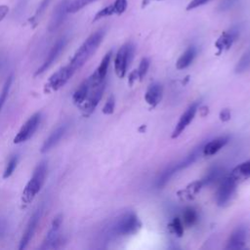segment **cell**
Masks as SVG:
<instances>
[{
    "label": "cell",
    "instance_id": "33",
    "mask_svg": "<svg viewBox=\"0 0 250 250\" xmlns=\"http://www.w3.org/2000/svg\"><path fill=\"white\" fill-rule=\"evenodd\" d=\"M127 5H128L127 0H115L114 3L112 4L114 9V14L116 15L123 14L127 9Z\"/></svg>",
    "mask_w": 250,
    "mask_h": 250
},
{
    "label": "cell",
    "instance_id": "11",
    "mask_svg": "<svg viewBox=\"0 0 250 250\" xmlns=\"http://www.w3.org/2000/svg\"><path fill=\"white\" fill-rule=\"evenodd\" d=\"M66 44V40L64 38H61L60 40H58L55 45L52 47V49L50 50L49 54L47 55L45 61L43 62V63L37 68V70L34 73V76H38L40 74H42L43 72H45L54 62L55 61L58 59V57L60 56V54L62 53V51L63 50L64 46Z\"/></svg>",
    "mask_w": 250,
    "mask_h": 250
},
{
    "label": "cell",
    "instance_id": "16",
    "mask_svg": "<svg viewBox=\"0 0 250 250\" xmlns=\"http://www.w3.org/2000/svg\"><path fill=\"white\" fill-rule=\"evenodd\" d=\"M237 37H238V30L235 27L229 30L224 31L215 42V47L218 49L219 53H222L223 51H227L232 46L233 42L236 40Z\"/></svg>",
    "mask_w": 250,
    "mask_h": 250
},
{
    "label": "cell",
    "instance_id": "15",
    "mask_svg": "<svg viewBox=\"0 0 250 250\" xmlns=\"http://www.w3.org/2000/svg\"><path fill=\"white\" fill-rule=\"evenodd\" d=\"M68 126H69V123L65 122V123L60 125L59 127H57L50 134V136L44 141L40 151L42 153H45V152L49 151L50 149H52L54 146H56L58 145V143L62 140V138L64 136V134L66 133Z\"/></svg>",
    "mask_w": 250,
    "mask_h": 250
},
{
    "label": "cell",
    "instance_id": "36",
    "mask_svg": "<svg viewBox=\"0 0 250 250\" xmlns=\"http://www.w3.org/2000/svg\"><path fill=\"white\" fill-rule=\"evenodd\" d=\"M138 78H139V73H138V70H137V69H135V70H133L132 72H130L129 78H128V83H129V85L132 86V85L135 83V81H137Z\"/></svg>",
    "mask_w": 250,
    "mask_h": 250
},
{
    "label": "cell",
    "instance_id": "12",
    "mask_svg": "<svg viewBox=\"0 0 250 250\" xmlns=\"http://www.w3.org/2000/svg\"><path fill=\"white\" fill-rule=\"evenodd\" d=\"M197 108H198V102H195V103L191 104L186 109V111L181 115V117L172 133V139L178 138L184 132V130L189 125V123L192 121V119L195 116Z\"/></svg>",
    "mask_w": 250,
    "mask_h": 250
},
{
    "label": "cell",
    "instance_id": "27",
    "mask_svg": "<svg viewBox=\"0 0 250 250\" xmlns=\"http://www.w3.org/2000/svg\"><path fill=\"white\" fill-rule=\"evenodd\" d=\"M17 164H18V156L13 155L9 159V161H8L6 167H5V170L3 172V179H8L14 173V171L17 167Z\"/></svg>",
    "mask_w": 250,
    "mask_h": 250
},
{
    "label": "cell",
    "instance_id": "6",
    "mask_svg": "<svg viewBox=\"0 0 250 250\" xmlns=\"http://www.w3.org/2000/svg\"><path fill=\"white\" fill-rule=\"evenodd\" d=\"M75 73V70L67 63L66 65L61 67L58 71L53 73L48 81L45 84V92L50 93L54 91H58L62 86L66 84V82L72 77Z\"/></svg>",
    "mask_w": 250,
    "mask_h": 250
},
{
    "label": "cell",
    "instance_id": "24",
    "mask_svg": "<svg viewBox=\"0 0 250 250\" xmlns=\"http://www.w3.org/2000/svg\"><path fill=\"white\" fill-rule=\"evenodd\" d=\"M250 68V48L241 56L240 60L237 62L234 71L236 73H242Z\"/></svg>",
    "mask_w": 250,
    "mask_h": 250
},
{
    "label": "cell",
    "instance_id": "13",
    "mask_svg": "<svg viewBox=\"0 0 250 250\" xmlns=\"http://www.w3.org/2000/svg\"><path fill=\"white\" fill-rule=\"evenodd\" d=\"M111 56H112V52L111 51L107 52L104 56L103 60L101 61V63L97 67L96 71L91 76L88 77L89 82L91 84V87L98 86V85H100L101 83H103L104 81V78L106 76V73H107V70H108V66H109V63H110Z\"/></svg>",
    "mask_w": 250,
    "mask_h": 250
},
{
    "label": "cell",
    "instance_id": "4",
    "mask_svg": "<svg viewBox=\"0 0 250 250\" xmlns=\"http://www.w3.org/2000/svg\"><path fill=\"white\" fill-rule=\"evenodd\" d=\"M134 45L126 43L122 45L117 51L114 59V70L119 78H123L126 74L127 68L134 57Z\"/></svg>",
    "mask_w": 250,
    "mask_h": 250
},
{
    "label": "cell",
    "instance_id": "17",
    "mask_svg": "<svg viewBox=\"0 0 250 250\" xmlns=\"http://www.w3.org/2000/svg\"><path fill=\"white\" fill-rule=\"evenodd\" d=\"M246 243V229L242 227L234 229L229 237L227 249H242Z\"/></svg>",
    "mask_w": 250,
    "mask_h": 250
},
{
    "label": "cell",
    "instance_id": "38",
    "mask_svg": "<svg viewBox=\"0 0 250 250\" xmlns=\"http://www.w3.org/2000/svg\"><path fill=\"white\" fill-rule=\"evenodd\" d=\"M5 229H6V223L4 221H0V236L1 234L4 233Z\"/></svg>",
    "mask_w": 250,
    "mask_h": 250
},
{
    "label": "cell",
    "instance_id": "10",
    "mask_svg": "<svg viewBox=\"0 0 250 250\" xmlns=\"http://www.w3.org/2000/svg\"><path fill=\"white\" fill-rule=\"evenodd\" d=\"M41 122V112H35L32 114L25 123L21 127L18 134L15 136L13 142L14 144H21L26 142L28 139H30L37 128L39 127V124Z\"/></svg>",
    "mask_w": 250,
    "mask_h": 250
},
{
    "label": "cell",
    "instance_id": "9",
    "mask_svg": "<svg viewBox=\"0 0 250 250\" xmlns=\"http://www.w3.org/2000/svg\"><path fill=\"white\" fill-rule=\"evenodd\" d=\"M104 89H105L104 81L98 86L91 87L87 99L84 101V103L82 104L79 105L80 110L84 116L87 117L93 113V111L95 110V108L97 107V105L99 104V103L103 97Z\"/></svg>",
    "mask_w": 250,
    "mask_h": 250
},
{
    "label": "cell",
    "instance_id": "7",
    "mask_svg": "<svg viewBox=\"0 0 250 250\" xmlns=\"http://www.w3.org/2000/svg\"><path fill=\"white\" fill-rule=\"evenodd\" d=\"M43 212H44V204H41L40 206H38L36 208V210L32 213L27 225H26V228H25V230L21 238V241H20V245H19V249L20 250H22V249H25L28 245V243L30 242V240L32 239L35 231H36V229L38 227V224L40 223V220L42 218V215H43Z\"/></svg>",
    "mask_w": 250,
    "mask_h": 250
},
{
    "label": "cell",
    "instance_id": "31",
    "mask_svg": "<svg viewBox=\"0 0 250 250\" xmlns=\"http://www.w3.org/2000/svg\"><path fill=\"white\" fill-rule=\"evenodd\" d=\"M148 66H149V61L147 58H143L141 62H140V65H139V68L137 69L138 70V73H139V78L140 80H143V78L146 76V72H147V69H148Z\"/></svg>",
    "mask_w": 250,
    "mask_h": 250
},
{
    "label": "cell",
    "instance_id": "37",
    "mask_svg": "<svg viewBox=\"0 0 250 250\" xmlns=\"http://www.w3.org/2000/svg\"><path fill=\"white\" fill-rule=\"evenodd\" d=\"M50 1H51V0H42L41 4H40V6H39V8H38V10H37V12H36L35 17H38L39 15H41V14L43 13V11H44L45 8L48 6V4H49Z\"/></svg>",
    "mask_w": 250,
    "mask_h": 250
},
{
    "label": "cell",
    "instance_id": "8",
    "mask_svg": "<svg viewBox=\"0 0 250 250\" xmlns=\"http://www.w3.org/2000/svg\"><path fill=\"white\" fill-rule=\"evenodd\" d=\"M237 183L229 176H226L222 181L216 192V202L219 206H226L232 198Z\"/></svg>",
    "mask_w": 250,
    "mask_h": 250
},
{
    "label": "cell",
    "instance_id": "14",
    "mask_svg": "<svg viewBox=\"0 0 250 250\" xmlns=\"http://www.w3.org/2000/svg\"><path fill=\"white\" fill-rule=\"evenodd\" d=\"M69 2H70V0H62V2H60L57 5V7L54 10L53 15L51 17V21H50V24H49L50 31H54L57 28H59V26H61V24L64 21L66 15L69 14L68 13Z\"/></svg>",
    "mask_w": 250,
    "mask_h": 250
},
{
    "label": "cell",
    "instance_id": "30",
    "mask_svg": "<svg viewBox=\"0 0 250 250\" xmlns=\"http://www.w3.org/2000/svg\"><path fill=\"white\" fill-rule=\"evenodd\" d=\"M114 106H115V99L114 96H109L108 99L106 100L104 107H103V113L104 114H112L114 111Z\"/></svg>",
    "mask_w": 250,
    "mask_h": 250
},
{
    "label": "cell",
    "instance_id": "19",
    "mask_svg": "<svg viewBox=\"0 0 250 250\" xmlns=\"http://www.w3.org/2000/svg\"><path fill=\"white\" fill-rule=\"evenodd\" d=\"M229 142L228 136H223L216 138L208 143H206L202 146V154L204 156H211L216 154L221 148H223Z\"/></svg>",
    "mask_w": 250,
    "mask_h": 250
},
{
    "label": "cell",
    "instance_id": "26",
    "mask_svg": "<svg viewBox=\"0 0 250 250\" xmlns=\"http://www.w3.org/2000/svg\"><path fill=\"white\" fill-rule=\"evenodd\" d=\"M94 1L96 0H70L68 6V13H76Z\"/></svg>",
    "mask_w": 250,
    "mask_h": 250
},
{
    "label": "cell",
    "instance_id": "35",
    "mask_svg": "<svg viewBox=\"0 0 250 250\" xmlns=\"http://www.w3.org/2000/svg\"><path fill=\"white\" fill-rule=\"evenodd\" d=\"M219 117L221 119V121L223 122H227L230 119V111L229 108H224L220 111V114H219Z\"/></svg>",
    "mask_w": 250,
    "mask_h": 250
},
{
    "label": "cell",
    "instance_id": "20",
    "mask_svg": "<svg viewBox=\"0 0 250 250\" xmlns=\"http://www.w3.org/2000/svg\"><path fill=\"white\" fill-rule=\"evenodd\" d=\"M237 184L250 178V160L244 161L235 166L229 174Z\"/></svg>",
    "mask_w": 250,
    "mask_h": 250
},
{
    "label": "cell",
    "instance_id": "32",
    "mask_svg": "<svg viewBox=\"0 0 250 250\" xmlns=\"http://www.w3.org/2000/svg\"><path fill=\"white\" fill-rule=\"evenodd\" d=\"M111 15H114V9H113L112 4L109 5V6H107V7H105V8H104V9H102L101 11H99V12L96 14L95 18H94V21H98V20H100V19H102V18L111 16Z\"/></svg>",
    "mask_w": 250,
    "mask_h": 250
},
{
    "label": "cell",
    "instance_id": "22",
    "mask_svg": "<svg viewBox=\"0 0 250 250\" xmlns=\"http://www.w3.org/2000/svg\"><path fill=\"white\" fill-rule=\"evenodd\" d=\"M196 55V49L194 46H189L178 59L176 62V67L178 69H184L188 67L193 61Z\"/></svg>",
    "mask_w": 250,
    "mask_h": 250
},
{
    "label": "cell",
    "instance_id": "29",
    "mask_svg": "<svg viewBox=\"0 0 250 250\" xmlns=\"http://www.w3.org/2000/svg\"><path fill=\"white\" fill-rule=\"evenodd\" d=\"M170 228L174 233H176L178 236H182L184 234V224L179 218H175L172 223L170 224Z\"/></svg>",
    "mask_w": 250,
    "mask_h": 250
},
{
    "label": "cell",
    "instance_id": "2",
    "mask_svg": "<svg viewBox=\"0 0 250 250\" xmlns=\"http://www.w3.org/2000/svg\"><path fill=\"white\" fill-rule=\"evenodd\" d=\"M48 171V165L47 161L43 160L35 167L33 174L29 181L27 182L25 188L22 190L21 194V202L24 205H28L34 197L37 195V193L40 191L41 188L44 185L46 176Z\"/></svg>",
    "mask_w": 250,
    "mask_h": 250
},
{
    "label": "cell",
    "instance_id": "39",
    "mask_svg": "<svg viewBox=\"0 0 250 250\" xmlns=\"http://www.w3.org/2000/svg\"><path fill=\"white\" fill-rule=\"evenodd\" d=\"M156 1H161V0H156Z\"/></svg>",
    "mask_w": 250,
    "mask_h": 250
},
{
    "label": "cell",
    "instance_id": "1",
    "mask_svg": "<svg viewBox=\"0 0 250 250\" xmlns=\"http://www.w3.org/2000/svg\"><path fill=\"white\" fill-rule=\"evenodd\" d=\"M104 34V29H99L96 32L92 33L74 53L68 64L75 71L81 68L86 63V62L94 55V53L97 51L100 44L102 43Z\"/></svg>",
    "mask_w": 250,
    "mask_h": 250
},
{
    "label": "cell",
    "instance_id": "18",
    "mask_svg": "<svg viewBox=\"0 0 250 250\" xmlns=\"http://www.w3.org/2000/svg\"><path fill=\"white\" fill-rule=\"evenodd\" d=\"M163 94V88L160 83H152L148 86L146 94H145V100L146 102L151 106L155 107L161 101Z\"/></svg>",
    "mask_w": 250,
    "mask_h": 250
},
{
    "label": "cell",
    "instance_id": "21",
    "mask_svg": "<svg viewBox=\"0 0 250 250\" xmlns=\"http://www.w3.org/2000/svg\"><path fill=\"white\" fill-rule=\"evenodd\" d=\"M90 89H91V84L89 82V79L87 78L78 86V88L74 92V94L72 96L73 104L76 105L82 104L84 103V101L87 99Z\"/></svg>",
    "mask_w": 250,
    "mask_h": 250
},
{
    "label": "cell",
    "instance_id": "34",
    "mask_svg": "<svg viewBox=\"0 0 250 250\" xmlns=\"http://www.w3.org/2000/svg\"><path fill=\"white\" fill-rule=\"evenodd\" d=\"M209 1H211V0H191V1L188 3V5L187 10H188V11L193 10V9L199 7V6H202V5L206 4V3L209 2Z\"/></svg>",
    "mask_w": 250,
    "mask_h": 250
},
{
    "label": "cell",
    "instance_id": "28",
    "mask_svg": "<svg viewBox=\"0 0 250 250\" xmlns=\"http://www.w3.org/2000/svg\"><path fill=\"white\" fill-rule=\"evenodd\" d=\"M12 81H13V75L11 74V75L7 78V80L5 81L4 86H3V88H2V91H1V93H0V110H1V108L3 107V105H4V104H5V101H6L7 97H8L9 90H10V87H11V84H12Z\"/></svg>",
    "mask_w": 250,
    "mask_h": 250
},
{
    "label": "cell",
    "instance_id": "25",
    "mask_svg": "<svg viewBox=\"0 0 250 250\" xmlns=\"http://www.w3.org/2000/svg\"><path fill=\"white\" fill-rule=\"evenodd\" d=\"M183 224L186 227H191L197 222V213L192 207H187L183 213Z\"/></svg>",
    "mask_w": 250,
    "mask_h": 250
},
{
    "label": "cell",
    "instance_id": "3",
    "mask_svg": "<svg viewBox=\"0 0 250 250\" xmlns=\"http://www.w3.org/2000/svg\"><path fill=\"white\" fill-rule=\"evenodd\" d=\"M199 154H200V149L195 148L191 153H189L188 156H186L183 160L177 162L176 164H174V165L170 166L169 168H167L166 170H164L163 173L157 179L156 187L157 188L164 187L175 174H177L181 170L187 168L188 166L191 165L198 158Z\"/></svg>",
    "mask_w": 250,
    "mask_h": 250
},
{
    "label": "cell",
    "instance_id": "5",
    "mask_svg": "<svg viewBox=\"0 0 250 250\" xmlns=\"http://www.w3.org/2000/svg\"><path fill=\"white\" fill-rule=\"evenodd\" d=\"M141 228V222L135 213L124 214L114 225L113 232L117 235H130L136 233Z\"/></svg>",
    "mask_w": 250,
    "mask_h": 250
},
{
    "label": "cell",
    "instance_id": "23",
    "mask_svg": "<svg viewBox=\"0 0 250 250\" xmlns=\"http://www.w3.org/2000/svg\"><path fill=\"white\" fill-rule=\"evenodd\" d=\"M222 173H223V170L221 167L219 166H214L212 167L208 172L207 174L205 175V177L203 179H201V183H202V186L203 187H206V186H210L212 184H214L217 180H219L222 176Z\"/></svg>",
    "mask_w": 250,
    "mask_h": 250
}]
</instances>
